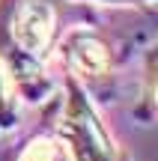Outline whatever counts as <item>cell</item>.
<instances>
[{"mask_svg": "<svg viewBox=\"0 0 158 161\" xmlns=\"http://www.w3.org/2000/svg\"><path fill=\"white\" fill-rule=\"evenodd\" d=\"M63 92L66 98L54 122V137L63 143L69 161H125L111 131L105 128L95 104L90 102L87 90L81 86V78L66 75Z\"/></svg>", "mask_w": 158, "mask_h": 161, "instance_id": "1", "label": "cell"}, {"mask_svg": "<svg viewBox=\"0 0 158 161\" xmlns=\"http://www.w3.org/2000/svg\"><path fill=\"white\" fill-rule=\"evenodd\" d=\"M60 57L72 78H101L111 69L107 42L87 27H75L60 39Z\"/></svg>", "mask_w": 158, "mask_h": 161, "instance_id": "2", "label": "cell"}, {"mask_svg": "<svg viewBox=\"0 0 158 161\" xmlns=\"http://www.w3.org/2000/svg\"><path fill=\"white\" fill-rule=\"evenodd\" d=\"M15 122H18V90L0 63V134L12 131Z\"/></svg>", "mask_w": 158, "mask_h": 161, "instance_id": "3", "label": "cell"}, {"mask_svg": "<svg viewBox=\"0 0 158 161\" xmlns=\"http://www.w3.org/2000/svg\"><path fill=\"white\" fill-rule=\"evenodd\" d=\"M18 161H69V155L54 134H42V137H33L21 149Z\"/></svg>", "mask_w": 158, "mask_h": 161, "instance_id": "4", "label": "cell"}, {"mask_svg": "<svg viewBox=\"0 0 158 161\" xmlns=\"http://www.w3.org/2000/svg\"><path fill=\"white\" fill-rule=\"evenodd\" d=\"M78 3H93V6H152V0H78Z\"/></svg>", "mask_w": 158, "mask_h": 161, "instance_id": "5", "label": "cell"}]
</instances>
